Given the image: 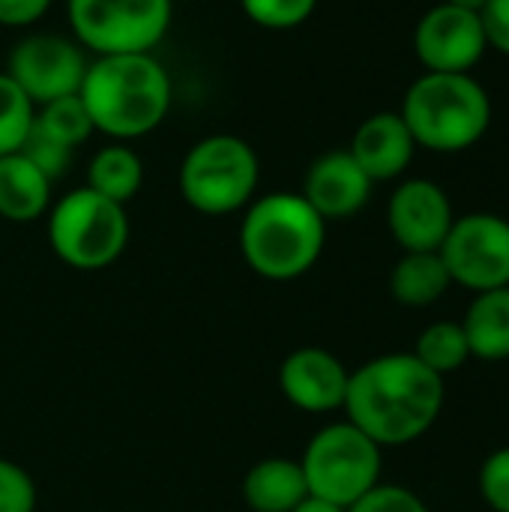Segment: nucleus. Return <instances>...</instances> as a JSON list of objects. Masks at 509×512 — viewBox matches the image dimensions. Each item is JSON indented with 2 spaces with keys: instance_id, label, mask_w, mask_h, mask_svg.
<instances>
[{
  "instance_id": "obj_7",
  "label": "nucleus",
  "mask_w": 509,
  "mask_h": 512,
  "mask_svg": "<svg viewBox=\"0 0 509 512\" xmlns=\"http://www.w3.org/2000/svg\"><path fill=\"white\" fill-rule=\"evenodd\" d=\"M300 468L312 498L348 510L381 483V447L348 420L330 423L312 435Z\"/></svg>"
},
{
  "instance_id": "obj_6",
  "label": "nucleus",
  "mask_w": 509,
  "mask_h": 512,
  "mask_svg": "<svg viewBox=\"0 0 509 512\" xmlns=\"http://www.w3.org/2000/svg\"><path fill=\"white\" fill-rule=\"evenodd\" d=\"M48 243L63 264L75 270H102L114 264L129 243L126 207L87 186L72 189L51 207Z\"/></svg>"
},
{
  "instance_id": "obj_9",
  "label": "nucleus",
  "mask_w": 509,
  "mask_h": 512,
  "mask_svg": "<svg viewBox=\"0 0 509 512\" xmlns=\"http://www.w3.org/2000/svg\"><path fill=\"white\" fill-rule=\"evenodd\" d=\"M453 285L474 294L509 285V219L498 213L459 216L438 249Z\"/></svg>"
},
{
  "instance_id": "obj_8",
  "label": "nucleus",
  "mask_w": 509,
  "mask_h": 512,
  "mask_svg": "<svg viewBox=\"0 0 509 512\" xmlns=\"http://www.w3.org/2000/svg\"><path fill=\"white\" fill-rule=\"evenodd\" d=\"M72 39L102 54H153L165 39L174 0H69Z\"/></svg>"
},
{
  "instance_id": "obj_22",
  "label": "nucleus",
  "mask_w": 509,
  "mask_h": 512,
  "mask_svg": "<svg viewBox=\"0 0 509 512\" xmlns=\"http://www.w3.org/2000/svg\"><path fill=\"white\" fill-rule=\"evenodd\" d=\"M33 129H39L42 135H48L51 141H57V144H63L69 150L81 147L96 132L93 120H90V111H87V105H84V99L78 93L60 96L54 102L39 105Z\"/></svg>"
},
{
  "instance_id": "obj_21",
  "label": "nucleus",
  "mask_w": 509,
  "mask_h": 512,
  "mask_svg": "<svg viewBox=\"0 0 509 512\" xmlns=\"http://www.w3.org/2000/svg\"><path fill=\"white\" fill-rule=\"evenodd\" d=\"M411 354L441 378L459 372L471 360V348H468V336L462 330V321H435V324H429L417 336V345H414Z\"/></svg>"
},
{
  "instance_id": "obj_29",
  "label": "nucleus",
  "mask_w": 509,
  "mask_h": 512,
  "mask_svg": "<svg viewBox=\"0 0 509 512\" xmlns=\"http://www.w3.org/2000/svg\"><path fill=\"white\" fill-rule=\"evenodd\" d=\"M480 15H483L489 48L509 57V0H489Z\"/></svg>"
},
{
  "instance_id": "obj_18",
  "label": "nucleus",
  "mask_w": 509,
  "mask_h": 512,
  "mask_svg": "<svg viewBox=\"0 0 509 512\" xmlns=\"http://www.w3.org/2000/svg\"><path fill=\"white\" fill-rule=\"evenodd\" d=\"M462 330L468 336L471 357L477 360H509V285L474 294Z\"/></svg>"
},
{
  "instance_id": "obj_30",
  "label": "nucleus",
  "mask_w": 509,
  "mask_h": 512,
  "mask_svg": "<svg viewBox=\"0 0 509 512\" xmlns=\"http://www.w3.org/2000/svg\"><path fill=\"white\" fill-rule=\"evenodd\" d=\"M51 9V0H0V27H30Z\"/></svg>"
},
{
  "instance_id": "obj_5",
  "label": "nucleus",
  "mask_w": 509,
  "mask_h": 512,
  "mask_svg": "<svg viewBox=\"0 0 509 512\" xmlns=\"http://www.w3.org/2000/svg\"><path fill=\"white\" fill-rule=\"evenodd\" d=\"M261 180L255 147L231 132H216L189 147L180 162V195L204 216H228L252 204Z\"/></svg>"
},
{
  "instance_id": "obj_1",
  "label": "nucleus",
  "mask_w": 509,
  "mask_h": 512,
  "mask_svg": "<svg viewBox=\"0 0 509 512\" xmlns=\"http://www.w3.org/2000/svg\"><path fill=\"white\" fill-rule=\"evenodd\" d=\"M444 378L414 354H384L348 378L345 414L381 450L423 438L444 411Z\"/></svg>"
},
{
  "instance_id": "obj_20",
  "label": "nucleus",
  "mask_w": 509,
  "mask_h": 512,
  "mask_svg": "<svg viewBox=\"0 0 509 512\" xmlns=\"http://www.w3.org/2000/svg\"><path fill=\"white\" fill-rule=\"evenodd\" d=\"M141 183H144V162L123 141L99 147L87 165V189H93L123 207H126V201H132L138 195Z\"/></svg>"
},
{
  "instance_id": "obj_12",
  "label": "nucleus",
  "mask_w": 509,
  "mask_h": 512,
  "mask_svg": "<svg viewBox=\"0 0 509 512\" xmlns=\"http://www.w3.org/2000/svg\"><path fill=\"white\" fill-rule=\"evenodd\" d=\"M453 222V201L435 180L414 177L390 195L387 228L405 252H438Z\"/></svg>"
},
{
  "instance_id": "obj_25",
  "label": "nucleus",
  "mask_w": 509,
  "mask_h": 512,
  "mask_svg": "<svg viewBox=\"0 0 509 512\" xmlns=\"http://www.w3.org/2000/svg\"><path fill=\"white\" fill-rule=\"evenodd\" d=\"M33 510H36V486L30 474L15 462L0 459V512Z\"/></svg>"
},
{
  "instance_id": "obj_2",
  "label": "nucleus",
  "mask_w": 509,
  "mask_h": 512,
  "mask_svg": "<svg viewBox=\"0 0 509 512\" xmlns=\"http://www.w3.org/2000/svg\"><path fill=\"white\" fill-rule=\"evenodd\" d=\"M78 96L96 132L132 141L162 126L174 102V84L153 54H102L90 60Z\"/></svg>"
},
{
  "instance_id": "obj_3",
  "label": "nucleus",
  "mask_w": 509,
  "mask_h": 512,
  "mask_svg": "<svg viewBox=\"0 0 509 512\" xmlns=\"http://www.w3.org/2000/svg\"><path fill=\"white\" fill-rule=\"evenodd\" d=\"M324 243L327 222L300 192H270L246 207L240 252L261 279H300L318 264Z\"/></svg>"
},
{
  "instance_id": "obj_19",
  "label": "nucleus",
  "mask_w": 509,
  "mask_h": 512,
  "mask_svg": "<svg viewBox=\"0 0 509 512\" xmlns=\"http://www.w3.org/2000/svg\"><path fill=\"white\" fill-rule=\"evenodd\" d=\"M453 279L438 252H405L390 273V294L396 303L426 309L450 291Z\"/></svg>"
},
{
  "instance_id": "obj_27",
  "label": "nucleus",
  "mask_w": 509,
  "mask_h": 512,
  "mask_svg": "<svg viewBox=\"0 0 509 512\" xmlns=\"http://www.w3.org/2000/svg\"><path fill=\"white\" fill-rule=\"evenodd\" d=\"M345 512H429L420 495H414L405 486H384L378 483L369 495H363L357 504Z\"/></svg>"
},
{
  "instance_id": "obj_32",
  "label": "nucleus",
  "mask_w": 509,
  "mask_h": 512,
  "mask_svg": "<svg viewBox=\"0 0 509 512\" xmlns=\"http://www.w3.org/2000/svg\"><path fill=\"white\" fill-rule=\"evenodd\" d=\"M444 3H453V6H462V9H471V12H483L489 0H444Z\"/></svg>"
},
{
  "instance_id": "obj_10",
  "label": "nucleus",
  "mask_w": 509,
  "mask_h": 512,
  "mask_svg": "<svg viewBox=\"0 0 509 512\" xmlns=\"http://www.w3.org/2000/svg\"><path fill=\"white\" fill-rule=\"evenodd\" d=\"M87 66L90 60L75 39L60 33H27L9 51L6 75L39 108L60 96L78 93Z\"/></svg>"
},
{
  "instance_id": "obj_24",
  "label": "nucleus",
  "mask_w": 509,
  "mask_h": 512,
  "mask_svg": "<svg viewBox=\"0 0 509 512\" xmlns=\"http://www.w3.org/2000/svg\"><path fill=\"white\" fill-rule=\"evenodd\" d=\"M240 6L264 30H294L312 18L318 0H240Z\"/></svg>"
},
{
  "instance_id": "obj_13",
  "label": "nucleus",
  "mask_w": 509,
  "mask_h": 512,
  "mask_svg": "<svg viewBox=\"0 0 509 512\" xmlns=\"http://www.w3.org/2000/svg\"><path fill=\"white\" fill-rule=\"evenodd\" d=\"M351 372L345 363L324 348H297L279 366L282 396L309 414H330L345 405Z\"/></svg>"
},
{
  "instance_id": "obj_26",
  "label": "nucleus",
  "mask_w": 509,
  "mask_h": 512,
  "mask_svg": "<svg viewBox=\"0 0 509 512\" xmlns=\"http://www.w3.org/2000/svg\"><path fill=\"white\" fill-rule=\"evenodd\" d=\"M18 153H24V156L51 180V183H54L60 174H66L69 159H72V150H69V147L51 141V138L42 135L39 129H30V135H27V141H24V147H21Z\"/></svg>"
},
{
  "instance_id": "obj_11",
  "label": "nucleus",
  "mask_w": 509,
  "mask_h": 512,
  "mask_svg": "<svg viewBox=\"0 0 509 512\" xmlns=\"http://www.w3.org/2000/svg\"><path fill=\"white\" fill-rule=\"evenodd\" d=\"M489 48L483 15L438 3L414 27V54L426 72H471Z\"/></svg>"
},
{
  "instance_id": "obj_15",
  "label": "nucleus",
  "mask_w": 509,
  "mask_h": 512,
  "mask_svg": "<svg viewBox=\"0 0 509 512\" xmlns=\"http://www.w3.org/2000/svg\"><path fill=\"white\" fill-rule=\"evenodd\" d=\"M414 150H417L414 135L408 132L399 111H378L366 117L357 126L348 147V153L369 174L372 183L402 177L414 159Z\"/></svg>"
},
{
  "instance_id": "obj_17",
  "label": "nucleus",
  "mask_w": 509,
  "mask_h": 512,
  "mask_svg": "<svg viewBox=\"0 0 509 512\" xmlns=\"http://www.w3.org/2000/svg\"><path fill=\"white\" fill-rule=\"evenodd\" d=\"M309 495L300 462L294 459H261L243 480V498L255 512H291Z\"/></svg>"
},
{
  "instance_id": "obj_23",
  "label": "nucleus",
  "mask_w": 509,
  "mask_h": 512,
  "mask_svg": "<svg viewBox=\"0 0 509 512\" xmlns=\"http://www.w3.org/2000/svg\"><path fill=\"white\" fill-rule=\"evenodd\" d=\"M33 123H36V105L6 72H0V156L18 153Z\"/></svg>"
},
{
  "instance_id": "obj_28",
  "label": "nucleus",
  "mask_w": 509,
  "mask_h": 512,
  "mask_svg": "<svg viewBox=\"0 0 509 512\" xmlns=\"http://www.w3.org/2000/svg\"><path fill=\"white\" fill-rule=\"evenodd\" d=\"M480 495L495 512H509V447L495 450L480 468Z\"/></svg>"
},
{
  "instance_id": "obj_14",
  "label": "nucleus",
  "mask_w": 509,
  "mask_h": 512,
  "mask_svg": "<svg viewBox=\"0 0 509 512\" xmlns=\"http://www.w3.org/2000/svg\"><path fill=\"white\" fill-rule=\"evenodd\" d=\"M372 186L375 183L348 150H330L309 165L300 195L321 213L324 222H330L357 216L369 204Z\"/></svg>"
},
{
  "instance_id": "obj_16",
  "label": "nucleus",
  "mask_w": 509,
  "mask_h": 512,
  "mask_svg": "<svg viewBox=\"0 0 509 512\" xmlns=\"http://www.w3.org/2000/svg\"><path fill=\"white\" fill-rule=\"evenodd\" d=\"M51 207V180L24 156H0V216L9 222H33Z\"/></svg>"
},
{
  "instance_id": "obj_4",
  "label": "nucleus",
  "mask_w": 509,
  "mask_h": 512,
  "mask_svg": "<svg viewBox=\"0 0 509 512\" xmlns=\"http://www.w3.org/2000/svg\"><path fill=\"white\" fill-rule=\"evenodd\" d=\"M402 120L417 147L462 153L492 126V99L471 72H423L402 99Z\"/></svg>"
},
{
  "instance_id": "obj_31",
  "label": "nucleus",
  "mask_w": 509,
  "mask_h": 512,
  "mask_svg": "<svg viewBox=\"0 0 509 512\" xmlns=\"http://www.w3.org/2000/svg\"><path fill=\"white\" fill-rule=\"evenodd\" d=\"M291 512H345L342 507H336V504H330V501H321V498H312V495H306L297 507Z\"/></svg>"
}]
</instances>
